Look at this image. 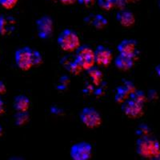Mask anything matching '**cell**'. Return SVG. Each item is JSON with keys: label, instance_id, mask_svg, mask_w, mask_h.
I'll return each instance as SVG.
<instances>
[{"label": "cell", "instance_id": "6da1fadb", "mask_svg": "<svg viewBox=\"0 0 160 160\" xmlns=\"http://www.w3.org/2000/svg\"><path fill=\"white\" fill-rule=\"evenodd\" d=\"M136 153L148 159H157L160 152V144L157 138L151 135L141 136L136 140Z\"/></svg>", "mask_w": 160, "mask_h": 160}, {"label": "cell", "instance_id": "7a4b0ae2", "mask_svg": "<svg viewBox=\"0 0 160 160\" xmlns=\"http://www.w3.org/2000/svg\"><path fill=\"white\" fill-rule=\"evenodd\" d=\"M57 42L59 48L67 52L76 51L81 46L78 34L71 29H64L60 33L57 38Z\"/></svg>", "mask_w": 160, "mask_h": 160}, {"label": "cell", "instance_id": "3957f363", "mask_svg": "<svg viewBox=\"0 0 160 160\" xmlns=\"http://www.w3.org/2000/svg\"><path fill=\"white\" fill-rule=\"evenodd\" d=\"M75 58L79 65L85 71L95 67L96 63L95 58V51H93L89 46L82 45L76 50Z\"/></svg>", "mask_w": 160, "mask_h": 160}, {"label": "cell", "instance_id": "277c9868", "mask_svg": "<svg viewBox=\"0 0 160 160\" xmlns=\"http://www.w3.org/2000/svg\"><path fill=\"white\" fill-rule=\"evenodd\" d=\"M34 50L29 47H24L17 50L15 53V63L18 68L22 71H29L34 67L33 61Z\"/></svg>", "mask_w": 160, "mask_h": 160}, {"label": "cell", "instance_id": "5b68a950", "mask_svg": "<svg viewBox=\"0 0 160 160\" xmlns=\"http://www.w3.org/2000/svg\"><path fill=\"white\" fill-rule=\"evenodd\" d=\"M81 122L88 128H98L102 124V117L96 109L91 107L84 108L79 114Z\"/></svg>", "mask_w": 160, "mask_h": 160}, {"label": "cell", "instance_id": "8992f818", "mask_svg": "<svg viewBox=\"0 0 160 160\" xmlns=\"http://www.w3.org/2000/svg\"><path fill=\"white\" fill-rule=\"evenodd\" d=\"M92 146L88 142H78L72 145L70 155L73 160H88L92 155Z\"/></svg>", "mask_w": 160, "mask_h": 160}, {"label": "cell", "instance_id": "52a82bcc", "mask_svg": "<svg viewBox=\"0 0 160 160\" xmlns=\"http://www.w3.org/2000/svg\"><path fill=\"white\" fill-rule=\"evenodd\" d=\"M38 35L42 39H48L52 35L54 22L52 18L48 15L40 17L35 22Z\"/></svg>", "mask_w": 160, "mask_h": 160}, {"label": "cell", "instance_id": "ba28073f", "mask_svg": "<svg viewBox=\"0 0 160 160\" xmlns=\"http://www.w3.org/2000/svg\"><path fill=\"white\" fill-rule=\"evenodd\" d=\"M122 111L129 118H136L143 115L144 105L129 98L122 103Z\"/></svg>", "mask_w": 160, "mask_h": 160}, {"label": "cell", "instance_id": "9c48e42d", "mask_svg": "<svg viewBox=\"0 0 160 160\" xmlns=\"http://www.w3.org/2000/svg\"><path fill=\"white\" fill-rule=\"evenodd\" d=\"M95 58L98 65L107 67L110 65L112 61L113 53L105 46L99 45L95 50Z\"/></svg>", "mask_w": 160, "mask_h": 160}, {"label": "cell", "instance_id": "30bf717a", "mask_svg": "<svg viewBox=\"0 0 160 160\" xmlns=\"http://www.w3.org/2000/svg\"><path fill=\"white\" fill-rule=\"evenodd\" d=\"M119 54L135 58L138 53V43L135 39H124L117 47Z\"/></svg>", "mask_w": 160, "mask_h": 160}, {"label": "cell", "instance_id": "8fae6325", "mask_svg": "<svg viewBox=\"0 0 160 160\" xmlns=\"http://www.w3.org/2000/svg\"><path fill=\"white\" fill-rule=\"evenodd\" d=\"M117 22L124 28H130L135 22V17L131 11L122 9L116 14Z\"/></svg>", "mask_w": 160, "mask_h": 160}, {"label": "cell", "instance_id": "7c38bea8", "mask_svg": "<svg viewBox=\"0 0 160 160\" xmlns=\"http://www.w3.org/2000/svg\"><path fill=\"white\" fill-rule=\"evenodd\" d=\"M135 58L128 55H122L119 54L118 56L115 58V65L118 70L121 71H128L131 69L135 63Z\"/></svg>", "mask_w": 160, "mask_h": 160}, {"label": "cell", "instance_id": "4fadbf2b", "mask_svg": "<svg viewBox=\"0 0 160 160\" xmlns=\"http://www.w3.org/2000/svg\"><path fill=\"white\" fill-rule=\"evenodd\" d=\"M31 106V101L28 96L18 95L13 101V108L16 111H28Z\"/></svg>", "mask_w": 160, "mask_h": 160}, {"label": "cell", "instance_id": "5bb4252c", "mask_svg": "<svg viewBox=\"0 0 160 160\" xmlns=\"http://www.w3.org/2000/svg\"><path fill=\"white\" fill-rule=\"evenodd\" d=\"M15 19L12 17H6V15H0V35H6L11 33V30L14 29Z\"/></svg>", "mask_w": 160, "mask_h": 160}, {"label": "cell", "instance_id": "9a60e30c", "mask_svg": "<svg viewBox=\"0 0 160 160\" xmlns=\"http://www.w3.org/2000/svg\"><path fill=\"white\" fill-rule=\"evenodd\" d=\"M130 92L128 91V90L124 87L123 85L119 86L116 88V93H115V102H118V103H121L125 102L126 100L129 98L130 97Z\"/></svg>", "mask_w": 160, "mask_h": 160}, {"label": "cell", "instance_id": "2e32d148", "mask_svg": "<svg viewBox=\"0 0 160 160\" xmlns=\"http://www.w3.org/2000/svg\"><path fill=\"white\" fill-rule=\"evenodd\" d=\"M30 115L28 111H17L14 115L15 124L18 127L25 125L29 121Z\"/></svg>", "mask_w": 160, "mask_h": 160}, {"label": "cell", "instance_id": "e0dca14e", "mask_svg": "<svg viewBox=\"0 0 160 160\" xmlns=\"http://www.w3.org/2000/svg\"><path fill=\"white\" fill-rule=\"evenodd\" d=\"M88 72L90 78H91L92 82L95 85H98L101 82V81L102 79V74L101 72V71H99L98 68H95V67H93L92 68L88 70Z\"/></svg>", "mask_w": 160, "mask_h": 160}, {"label": "cell", "instance_id": "ac0fdd59", "mask_svg": "<svg viewBox=\"0 0 160 160\" xmlns=\"http://www.w3.org/2000/svg\"><path fill=\"white\" fill-rule=\"evenodd\" d=\"M68 62H67V63L68 64H67L65 67L66 68L70 71V72L73 73V74H75V75H78V73L81 72V71L83 70L82 68V67L79 65V63L77 62L75 56V58H74V59H71V60H69V58H68Z\"/></svg>", "mask_w": 160, "mask_h": 160}, {"label": "cell", "instance_id": "d6986e66", "mask_svg": "<svg viewBox=\"0 0 160 160\" xmlns=\"http://www.w3.org/2000/svg\"><path fill=\"white\" fill-rule=\"evenodd\" d=\"M129 98H131V99L135 101V102H138V103L143 104V105L144 103L148 101V96H147L145 93L142 91H141V90H135L134 92H132L131 95H130Z\"/></svg>", "mask_w": 160, "mask_h": 160}, {"label": "cell", "instance_id": "ffe728a7", "mask_svg": "<svg viewBox=\"0 0 160 160\" xmlns=\"http://www.w3.org/2000/svg\"><path fill=\"white\" fill-rule=\"evenodd\" d=\"M92 24L97 29H102L108 25V19L102 15H96L92 20Z\"/></svg>", "mask_w": 160, "mask_h": 160}, {"label": "cell", "instance_id": "44dd1931", "mask_svg": "<svg viewBox=\"0 0 160 160\" xmlns=\"http://www.w3.org/2000/svg\"><path fill=\"white\" fill-rule=\"evenodd\" d=\"M98 7L106 11H110L114 8L113 0H97Z\"/></svg>", "mask_w": 160, "mask_h": 160}, {"label": "cell", "instance_id": "7402d4cb", "mask_svg": "<svg viewBox=\"0 0 160 160\" xmlns=\"http://www.w3.org/2000/svg\"><path fill=\"white\" fill-rule=\"evenodd\" d=\"M150 128L147 124H141L138 126L136 130V134L139 137L145 136V135H149Z\"/></svg>", "mask_w": 160, "mask_h": 160}, {"label": "cell", "instance_id": "603a6c76", "mask_svg": "<svg viewBox=\"0 0 160 160\" xmlns=\"http://www.w3.org/2000/svg\"><path fill=\"white\" fill-rule=\"evenodd\" d=\"M18 0H0V6L5 9L11 10L15 7Z\"/></svg>", "mask_w": 160, "mask_h": 160}, {"label": "cell", "instance_id": "cb8c5ba5", "mask_svg": "<svg viewBox=\"0 0 160 160\" xmlns=\"http://www.w3.org/2000/svg\"><path fill=\"white\" fill-rule=\"evenodd\" d=\"M33 61H34V66H39L42 62V56L41 53L38 51L34 50L33 52Z\"/></svg>", "mask_w": 160, "mask_h": 160}, {"label": "cell", "instance_id": "d4e9b609", "mask_svg": "<svg viewBox=\"0 0 160 160\" xmlns=\"http://www.w3.org/2000/svg\"><path fill=\"white\" fill-rule=\"evenodd\" d=\"M113 3H114V8L122 10L125 8L128 2H127V0H113Z\"/></svg>", "mask_w": 160, "mask_h": 160}, {"label": "cell", "instance_id": "484cf974", "mask_svg": "<svg viewBox=\"0 0 160 160\" xmlns=\"http://www.w3.org/2000/svg\"><path fill=\"white\" fill-rule=\"evenodd\" d=\"M122 85H123L124 87H125V88L128 90V91L130 92V94H131V93L134 92V91L136 90L135 84L133 83L131 81H129V80H124L123 84H122Z\"/></svg>", "mask_w": 160, "mask_h": 160}, {"label": "cell", "instance_id": "4316f807", "mask_svg": "<svg viewBox=\"0 0 160 160\" xmlns=\"http://www.w3.org/2000/svg\"><path fill=\"white\" fill-rule=\"evenodd\" d=\"M77 2L80 5L85 6V7H91L95 2V0H77Z\"/></svg>", "mask_w": 160, "mask_h": 160}, {"label": "cell", "instance_id": "83f0119b", "mask_svg": "<svg viewBox=\"0 0 160 160\" xmlns=\"http://www.w3.org/2000/svg\"><path fill=\"white\" fill-rule=\"evenodd\" d=\"M7 92V88L2 81H0V95H4Z\"/></svg>", "mask_w": 160, "mask_h": 160}, {"label": "cell", "instance_id": "f1b7e54d", "mask_svg": "<svg viewBox=\"0 0 160 160\" xmlns=\"http://www.w3.org/2000/svg\"><path fill=\"white\" fill-rule=\"evenodd\" d=\"M5 112V103H4L3 100L0 97V115H2Z\"/></svg>", "mask_w": 160, "mask_h": 160}, {"label": "cell", "instance_id": "f546056e", "mask_svg": "<svg viewBox=\"0 0 160 160\" xmlns=\"http://www.w3.org/2000/svg\"><path fill=\"white\" fill-rule=\"evenodd\" d=\"M60 2L63 3L64 5H71L75 2H76L77 0H59Z\"/></svg>", "mask_w": 160, "mask_h": 160}, {"label": "cell", "instance_id": "4dcf8cb0", "mask_svg": "<svg viewBox=\"0 0 160 160\" xmlns=\"http://www.w3.org/2000/svg\"><path fill=\"white\" fill-rule=\"evenodd\" d=\"M155 71H156L158 76L160 78V64L155 67Z\"/></svg>", "mask_w": 160, "mask_h": 160}, {"label": "cell", "instance_id": "1f68e13d", "mask_svg": "<svg viewBox=\"0 0 160 160\" xmlns=\"http://www.w3.org/2000/svg\"><path fill=\"white\" fill-rule=\"evenodd\" d=\"M2 134H3V129H2V127L0 124V136H2Z\"/></svg>", "mask_w": 160, "mask_h": 160}, {"label": "cell", "instance_id": "d6a6232c", "mask_svg": "<svg viewBox=\"0 0 160 160\" xmlns=\"http://www.w3.org/2000/svg\"><path fill=\"white\" fill-rule=\"evenodd\" d=\"M138 1H139V0H127V2H128V3H129V2H138Z\"/></svg>", "mask_w": 160, "mask_h": 160}, {"label": "cell", "instance_id": "836d02e7", "mask_svg": "<svg viewBox=\"0 0 160 160\" xmlns=\"http://www.w3.org/2000/svg\"><path fill=\"white\" fill-rule=\"evenodd\" d=\"M157 159L160 160V152H159V154H158V158H157Z\"/></svg>", "mask_w": 160, "mask_h": 160}, {"label": "cell", "instance_id": "e575fe53", "mask_svg": "<svg viewBox=\"0 0 160 160\" xmlns=\"http://www.w3.org/2000/svg\"><path fill=\"white\" fill-rule=\"evenodd\" d=\"M158 7H159V8H160V0L158 1Z\"/></svg>", "mask_w": 160, "mask_h": 160}, {"label": "cell", "instance_id": "d590c367", "mask_svg": "<svg viewBox=\"0 0 160 160\" xmlns=\"http://www.w3.org/2000/svg\"><path fill=\"white\" fill-rule=\"evenodd\" d=\"M49 1H52V0H49Z\"/></svg>", "mask_w": 160, "mask_h": 160}]
</instances>
